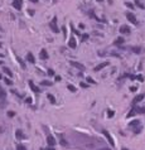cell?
<instances>
[{"label": "cell", "mask_w": 145, "mask_h": 150, "mask_svg": "<svg viewBox=\"0 0 145 150\" xmlns=\"http://www.w3.org/2000/svg\"><path fill=\"white\" fill-rule=\"evenodd\" d=\"M101 150H110V149H101Z\"/></svg>", "instance_id": "43"}, {"label": "cell", "mask_w": 145, "mask_h": 150, "mask_svg": "<svg viewBox=\"0 0 145 150\" xmlns=\"http://www.w3.org/2000/svg\"><path fill=\"white\" fill-rule=\"evenodd\" d=\"M47 73H48L49 76H54V71H53V69H48V72H47Z\"/></svg>", "instance_id": "33"}, {"label": "cell", "mask_w": 145, "mask_h": 150, "mask_svg": "<svg viewBox=\"0 0 145 150\" xmlns=\"http://www.w3.org/2000/svg\"><path fill=\"white\" fill-rule=\"evenodd\" d=\"M135 4L139 6L140 9H144V4H143V3H140V0H135Z\"/></svg>", "instance_id": "22"}, {"label": "cell", "mask_w": 145, "mask_h": 150, "mask_svg": "<svg viewBox=\"0 0 145 150\" xmlns=\"http://www.w3.org/2000/svg\"><path fill=\"white\" fill-rule=\"evenodd\" d=\"M87 82H88V83H96V82L93 81V79H92L91 77H87Z\"/></svg>", "instance_id": "32"}, {"label": "cell", "mask_w": 145, "mask_h": 150, "mask_svg": "<svg viewBox=\"0 0 145 150\" xmlns=\"http://www.w3.org/2000/svg\"><path fill=\"white\" fill-rule=\"evenodd\" d=\"M102 134L106 136V139H107V141L110 142V145L111 146H115V142H114V139H112V136L110 134H108V131H106V130H102Z\"/></svg>", "instance_id": "2"}, {"label": "cell", "mask_w": 145, "mask_h": 150, "mask_svg": "<svg viewBox=\"0 0 145 150\" xmlns=\"http://www.w3.org/2000/svg\"><path fill=\"white\" fill-rule=\"evenodd\" d=\"M107 66H108V62H104V63H101V64H99V66H96L93 71H95V72H99V71H101L102 68L107 67Z\"/></svg>", "instance_id": "11"}, {"label": "cell", "mask_w": 145, "mask_h": 150, "mask_svg": "<svg viewBox=\"0 0 145 150\" xmlns=\"http://www.w3.org/2000/svg\"><path fill=\"white\" fill-rule=\"evenodd\" d=\"M86 39H88V34H83L82 35V41H86Z\"/></svg>", "instance_id": "34"}, {"label": "cell", "mask_w": 145, "mask_h": 150, "mask_svg": "<svg viewBox=\"0 0 145 150\" xmlns=\"http://www.w3.org/2000/svg\"><path fill=\"white\" fill-rule=\"evenodd\" d=\"M39 58H41V59H44V61L49 58V56H48V53H47L46 49H42L41 50V53H39Z\"/></svg>", "instance_id": "10"}, {"label": "cell", "mask_w": 145, "mask_h": 150, "mask_svg": "<svg viewBox=\"0 0 145 150\" xmlns=\"http://www.w3.org/2000/svg\"><path fill=\"white\" fill-rule=\"evenodd\" d=\"M27 59H28L29 62H30V63H34V62H35V59H34V56H33V53H30V52H29V53L27 54Z\"/></svg>", "instance_id": "15"}, {"label": "cell", "mask_w": 145, "mask_h": 150, "mask_svg": "<svg viewBox=\"0 0 145 150\" xmlns=\"http://www.w3.org/2000/svg\"><path fill=\"white\" fill-rule=\"evenodd\" d=\"M136 79H137V81H140V82H143L144 81V77H143V76H136Z\"/></svg>", "instance_id": "28"}, {"label": "cell", "mask_w": 145, "mask_h": 150, "mask_svg": "<svg viewBox=\"0 0 145 150\" xmlns=\"http://www.w3.org/2000/svg\"><path fill=\"white\" fill-rule=\"evenodd\" d=\"M6 100V92L5 90L0 86V101H5Z\"/></svg>", "instance_id": "12"}, {"label": "cell", "mask_w": 145, "mask_h": 150, "mask_svg": "<svg viewBox=\"0 0 145 150\" xmlns=\"http://www.w3.org/2000/svg\"><path fill=\"white\" fill-rule=\"evenodd\" d=\"M1 78H3V77H1V75H0V79H1Z\"/></svg>", "instance_id": "44"}, {"label": "cell", "mask_w": 145, "mask_h": 150, "mask_svg": "<svg viewBox=\"0 0 145 150\" xmlns=\"http://www.w3.org/2000/svg\"><path fill=\"white\" fill-rule=\"evenodd\" d=\"M49 27L50 29L54 32V33H59V28L57 27V17H54L52 20H50V23H49Z\"/></svg>", "instance_id": "1"}, {"label": "cell", "mask_w": 145, "mask_h": 150, "mask_svg": "<svg viewBox=\"0 0 145 150\" xmlns=\"http://www.w3.org/2000/svg\"><path fill=\"white\" fill-rule=\"evenodd\" d=\"M56 81H57V82L61 81V77H59V76H57V77H56Z\"/></svg>", "instance_id": "39"}, {"label": "cell", "mask_w": 145, "mask_h": 150, "mask_svg": "<svg viewBox=\"0 0 145 150\" xmlns=\"http://www.w3.org/2000/svg\"><path fill=\"white\" fill-rule=\"evenodd\" d=\"M136 114V111H135V108H133L131 110V111H130L129 112V114H128V117H131V116H134V115H135Z\"/></svg>", "instance_id": "25"}, {"label": "cell", "mask_w": 145, "mask_h": 150, "mask_svg": "<svg viewBox=\"0 0 145 150\" xmlns=\"http://www.w3.org/2000/svg\"><path fill=\"white\" fill-rule=\"evenodd\" d=\"M3 71H4V72L6 73V75L9 76V77H13V73H12V71H10V69H9L8 67H4V68H3Z\"/></svg>", "instance_id": "18"}, {"label": "cell", "mask_w": 145, "mask_h": 150, "mask_svg": "<svg viewBox=\"0 0 145 150\" xmlns=\"http://www.w3.org/2000/svg\"><path fill=\"white\" fill-rule=\"evenodd\" d=\"M70 63H71V66H73V67L78 68L79 71H85V66H83L82 63H78V62H75V61H71Z\"/></svg>", "instance_id": "4"}, {"label": "cell", "mask_w": 145, "mask_h": 150, "mask_svg": "<svg viewBox=\"0 0 145 150\" xmlns=\"http://www.w3.org/2000/svg\"><path fill=\"white\" fill-rule=\"evenodd\" d=\"M144 98V93H140V95H137V96L134 98V101H133V104L135 105V104H137V102H140L141 100Z\"/></svg>", "instance_id": "14"}, {"label": "cell", "mask_w": 145, "mask_h": 150, "mask_svg": "<svg viewBox=\"0 0 145 150\" xmlns=\"http://www.w3.org/2000/svg\"><path fill=\"white\" fill-rule=\"evenodd\" d=\"M8 115L10 116V117H13V116H14V115H15V114H14V112H13V111H10V112H8Z\"/></svg>", "instance_id": "36"}, {"label": "cell", "mask_w": 145, "mask_h": 150, "mask_svg": "<svg viewBox=\"0 0 145 150\" xmlns=\"http://www.w3.org/2000/svg\"><path fill=\"white\" fill-rule=\"evenodd\" d=\"M1 63H3V62H1V61H0V64H1Z\"/></svg>", "instance_id": "45"}, {"label": "cell", "mask_w": 145, "mask_h": 150, "mask_svg": "<svg viewBox=\"0 0 145 150\" xmlns=\"http://www.w3.org/2000/svg\"><path fill=\"white\" fill-rule=\"evenodd\" d=\"M136 114H145V107H137L135 108Z\"/></svg>", "instance_id": "20"}, {"label": "cell", "mask_w": 145, "mask_h": 150, "mask_svg": "<svg viewBox=\"0 0 145 150\" xmlns=\"http://www.w3.org/2000/svg\"><path fill=\"white\" fill-rule=\"evenodd\" d=\"M28 83H29V86H30V88L33 90L35 93H41V91H42V90H39V87H37V86H35L34 83H33V81H29Z\"/></svg>", "instance_id": "9"}, {"label": "cell", "mask_w": 145, "mask_h": 150, "mask_svg": "<svg viewBox=\"0 0 145 150\" xmlns=\"http://www.w3.org/2000/svg\"><path fill=\"white\" fill-rule=\"evenodd\" d=\"M42 86H52L50 81H42Z\"/></svg>", "instance_id": "24"}, {"label": "cell", "mask_w": 145, "mask_h": 150, "mask_svg": "<svg viewBox=\"0 0 145 150\" xmlns=\"http://www.w3.org/2000/svg\"><path fill=\"white\" fill-rule=\"evenodd\" d=\"M13 6L18 10L21 9V6H23V0H13Z\"/></svg>", "instance_id": "5"}, {"label": "cell", "mask_w": 145, "mask_h": 150, "mask_svg": "<svg viewBox=\"0 0 145 150\" xmlns=\"http://www.w3.org/2000/svg\"><path fill=\"white\" fill-rule=\"evenodd\" d=\"M17 61H18V63L20 64V67L23 68V69H25V63H24V62H23V59H21L20 57H18V58H17Z\"/></svg>", "instance_id": "16"}, {"label": "cell", "mask_w": 145, "mask_h": 150, "mask_svg": "<svg viewBox=\"0 0 145 150\" xmlns=\"http://www.w3.org/2000/svg\"><path fill=\"white\" fill-rule=\"evenodd\" d=\"M126 6H128V8H130V9H134V5L131 4V3H126V4H125Z\"/></svg>", "instance_id": "30"}, {"label": "cell", "mask_w": 145, "mask_h": 150, "mask_svg": "<svg viewBox=\"0 0 145 150\" xmlns=\"http://www.w3.org/2000/svg\"><path fill=\"white\" fill-rule=\"evenodd\" d=\"M114 115H115V112H114V111H108V112H107V116H108V117H112Z\"/></svg>", "instance_id": "29"}, {"label": "cell", "mask_w": 145, "mask_h": 150, "mask_svg": "<svg viewBox=\"0 0 145 150\" xmlns=\"http://www.w3.org/2000/svg\"><path fill=\"white\" fill-rule=\"evenodd\" d=\"M122 43H124V38H117V39L114 42V44H115V46H120V44H122Z\"/></svg>", "instance_id": "17"}, {"label": "cell", "mask_w": 145, "mask_h": 150, "mask_svg": "<svg viewBox=\"0 0 145 150\" xmlns=\"http://www.w3.org/2000/svg\"><path fill=\"white\" fill-rule=\"evenodd\" d=\"M67 88L70 90L71 92H76V91H77V90H76V87H75L73 85H68V86H67Z\"/></svg>", "instance_id": "21"}, {"label": "cell", "mask_w": 145, "mask_h": 150, "mask_svg": "<svg viewBox=\"0 0 145 150\" xmlns=\"http://www.w3.org/2000/svg\"><path fill=\"white\" fill-rule=\"evenodd\" d=\"M17 150H27V148H25L24 145H21V144H19L17 146Z\"/></svg>", "instance_id": "26"}, {"label": "cell", "mask_w": 145, "mask_h": 150, "mask_svg": "<svg viewBox=\"0 0 145 150\" xmlns=\"http://www.w3.org/2000/svg\"><path fill=\"white\" fill-rule=\"evenodd\" d=\"M119 30H120V33H121V34H130V32H131V30H130V28L128 27V25H121Z\"/></svg>", "instance_id": "6"}, {"label": "cell", "mask_w": 145, "mask_h": 150, "mask_svg": "<svg viewBox=\"0 0 145 150\" xmlns=\"http://www.w3.org/2000/svg\"><path fill=\"white\" fill-rule=\"evenodd\" d=\"M81 87H83V88H86V87H87V83H83V82H81Z\"/></svg>", "instance_id": "37"}, {"label": "cell", "mask_w": 145, "mask_h": 150, "mask_svg": "<svg viewBox=\"0 0 145 150\" xmlns=\"http://www.w3.org/2000/svg\"><path fill=\"white\" fill-rule=\"evenodd\" d=\"M4 79H5V83H6V85H13V82L10 81L9 78H4Z\"/></svg>", "instance_id": "31"}, {"label": "cell", "mask_w": 145, "mask_h": 150, "mask_svg": "<svg viewBox=\"0 0 145 150\" xmlns=\"http://www.w3.org/2000/svg\"><path fill=\"white\" fill-rule=\"evenodd\" d=\"M41 150H44V149H41Z\"/></svg>", "instance_id": "47"}, {"label": "cell", "mask_w": 145, "mask_h": 150, "mask_svg": "<svg viewBox=\"0 0 145 150\" xmlns=\"http://www.w3.org/2000/svg\"><path fill=\"white\" fill-rule=\"evenodd\" d=\"M68 47L72 49H75L76 47H77V43H76V39L73 38V37H71L70 38V41H68Z\"/></svg>", "instance_id": "8"}, {"label": "cell", "mask_w": 145, "mask_h": 150, "mask_svg": "<svg viewBox=\"0 0 145 150\" xmlns=\"http://www.w3.org/2000/svg\"><path fill=\"white\" fill-rule=\"evenodd\" d=\"M15 136L19 139V140H24V139H27V136H25L23 133H21V130H17V131H15Z\"/></svg>", "instance_id": "13"}, {"label": "cell", "mask_w": 145, "mask_h": 150, "mask_svg": "<svg viewBox=\"0 0 145 150\" xmlns=\"http://www.w3.org/2000/svg\"><path fill=\"white\" fill-rule=\"evenodd\" d=\"M47 97H48V100H49L50 102H52V104H54V102H56V100H54V96H53V95H49V93H48V96H47Z\"/></svg>", "instance_id": "23"}, {"label": "cell", "mask_w": 145, "mask_h": 150, "mask_svg": "<svg viewBox=\"0 0 145 150\" xmlns=\"http://www.w3.org/2000/svg\"><path fill=\"white\" fill-rule=\"evenodd\" d=\"M137 125H140V121H139V120H134V121H131V122H130L129 124V126H137Z\"/></svg>", "instance_id": "19"}, {"label": "cell", "mask_w": 145, "mask_h": 150, "mask_svg": "<svg viewBox=\"0 0 145 150\" xmlns=\"http://www.w3.org/2000/svg\"><path fill=\"white\" fill-rule=\"evenodd\" d=\"M25 102H27V104H30V102H32V98H30V97H27V98H25Z\"/></svg>", "instance_id": "35"}, {"label": "cell", "mask_w": 145, "mask_h": 150, "mask_svg": "<svg viewBox=\"0 0 145 150\" xmlns=\"http://www.w3.org/2000/svg\"><path fill=\"white\" fill-rule=\"evenodd\" d=\"M32 3H38V0H30Z\"/></svg>", "instance_id": "41"}, {"label": "cell", "mask_w": 145, "mask_h": 150, "mask_svg": "<svg viewBox=\"0 0 145 150\" xmlns=\"http://www.w3.org/2000/svg\"><path fill=\"white\" fill-rule=\"evenodd\" d=\"M133 52H135V53H140L141 52V50H140V48H139V47H133Z\"/></svg>", "instance_id": "27"}, {"label": "cell", "mask_w": 145, "mask_h": 150, "mask_svg": "<svg viewBox=\"0 0 145 150\" xmlns=\"http://www.w3.org/2000/svg\"><path fill=\"white\" fill-rule=\"evenodd\" d=\"M47 150H56V149L52 148V146H48V149H47Z\"/></svg>", "instance_id": "40"}, {"label": "cell", "mask_w": 145, "mask_h": 150, "mask_svg": "<svg viewBox=\"0 0 145 150\" xmlns=\"http://www.w3.org/2000/svg\"><path fill=\"white\" fill-rule=\"evenodd\" d=\"M130 91H131V92H135V91H136V87H130Z\"/></svg>", "instance_id": "38"}, {"label": "cell", "mask_w": 145, "mask_h": 150, "mask_svg": "<svg viewBox=\"0 0 145 150\" xmlns=\"http://www.w3.org/2000/svg\"><path fill=\"white\" fill-rule=\"evenodd\" d=\"M47 142H48V146H53L56 145V139H54L52 135H48V136H47Z\"/></svg>", "instance_id": "7"}, {"label": "cell", "mask_w": 145, "mask_h": 150, "mask_svg": "<svg viewBox=\"0 0 145 150\" xmlns=\"http://www.w3.org/2000/svg\"><path fill=\"white\" fill-rule=\"evenodd\" d=\"M0 47H1V43H0Z\"/></svg>", "instance_id": "46"}, {"label": "cell", "mask_w": 145, "mask_h": 150, "mask_svg": "<svg viewBox=\"0 0 145 150\" xmlns=\"http://www.w3.org/2000/svg\"><path fill=\"white\" fill-rule=\"evenodd\" d=\"M126 18H128V20L129 21H131L133 24H137V20H136V18H135V15H134L133 13H126Z\"/></svg>", "instance_id": "3"}, {"label": "cell", "mask_w": 145, "mask_h": 150, "mask_svg": "<svg viewBox=\"0 0 145 150\" xmlns=\"http://www.w3.org/2000/svg\"><path fill=\"white\" fill-rule=\"evenodd\" d=\"M96 1H99V3H101V1H104V0H96Z\"/></svg>", "instance_id": "42"}]
</instances>
